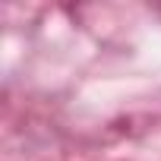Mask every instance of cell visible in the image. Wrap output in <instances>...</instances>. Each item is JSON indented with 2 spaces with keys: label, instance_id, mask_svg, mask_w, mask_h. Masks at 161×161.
<instances>
[]
</instances>
